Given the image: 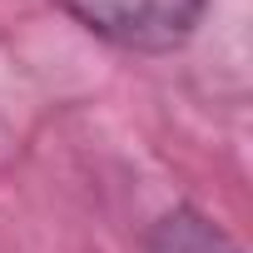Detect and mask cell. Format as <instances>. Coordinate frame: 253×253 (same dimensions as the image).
Listing matches in <instances>:
<instances>
[{
    "label": "cell",
    "instance_id": "6da1fadb",
    "mask_svg": "<svg viewBox=\"0 0 253 253\" xmlns=\"http://www.w3.org/2000/svg\"><path fill=\"white\" fill-rule=\"evenodd\" d=\"M75 20L124 50H169L179 45L209 0H65Z\"/></svg>",
    "mask_w": 253,
    "mask_h": 253
},
{
    "label": "cell",
    "instance_id": "7a4b0ae2",
    "mask_svg": "<svg viewBox=\"0 0 253 253\" xmlns=\"http://www.w3.org/2000/svg\"><path fill=\"white\" fill-rule=\"evenodd\" d=\"M149 253H238V248H233L228 233L213 228L204 213H194V209H174V213H164V218L154 223V233H149Z\"/></svg>",
    "mask_w": 253,
    "mask_h": 253
}]
</instances>
